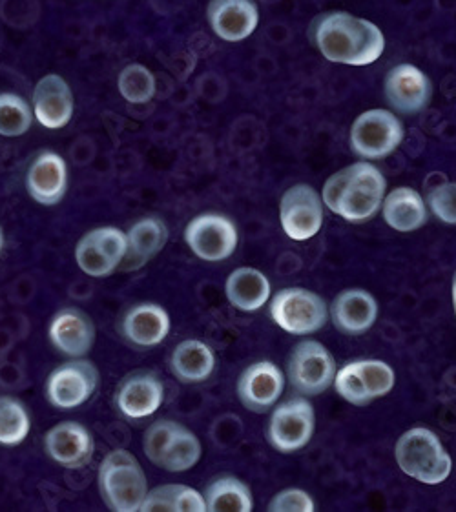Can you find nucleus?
Wrapping results in <instances>:
<instances>
[{
    "instance_id": "obj_1",
    "label": "nucleus",
    "mask_w": 456,
    "mask_h": 512,
    "mask_svg": "<svg viewBox=\"0 0 456 512\" xmlns=\"http://www.w3.org/2000/svg\"><path fill=\"white\" fill-rule=\"evenodd\" d=\"M314 41L327 61L347 66H369L385 50L382 30L371 21L345 11L323 15L316 24Z\"/></svg>"
},
{
    "instance_id": "obj_2",
    "label": "nucleus",
    "mask_w": 456,
    "mask_h": 512,
    "mask_svg": "<svg viewBox=\"0 0 456 512\" xmlns=\"http://www.w3.org/2000/svg\"><path fill=\"white\" fill-rule=\"evenodd\" d=\"M387 181L384 174L367 161L345 166L331 175L323 186V205L347 223L371 221L384 205Z\"/></svg>"
},
{
    "instance_id": "obj_3",
    "label": "nucleus",
    "mask_w": 456,
    "mask_h": 512,
    "mask_svg": "<svg viewBox=\"0 0 456 512\" xmlns=\"http://www.w3.org/2000/svg\"><path fill=\"white\" fill-rule=\"evenodd\" d=\"M101 498L110 511L137 512L148 494V480L132 452L117 449L104 456L97 472Z\"/></svg>"
},
{
    "instance_id": "obj_4",
    "label": "nucleus",
    "mask_w": 456,
    "mask_h": 512,
    "mask_svg": "<svg viewBox=\"0 0 456 512\" xmlns=\"http://www.w3.org/2000/svg\"><path fill=\"white\" fill-rule=\"evenodd\" d=\"M394 458L405 476L424 485H440L453 471V460L435 432L415 427L404 432L394 447Z\"/></svg>"
},
{
    "instance_id": "obj_5",
    "label": "nucleus",
    "mask_w": 456,
    "mask_h": 512,
    "mask_svg": "<svg viewBox=\"0 0 456 512\" xmlns=\"http://www.w3.org/2000/svg\"><path fill=\"white\" fill-rule=\"evenodd\" d=\"M270 318L292 336H309L322 330L329 308L322 297L307 288H283L270 303Z\"/></svg>"
},
{
    "instance_id": "obj_6",
    "label": "nucleus",
    "mask_w": 456,
    "mask_h": 512,
    "mask_svg": "<svg viewBox=\"0 0 456 512\" xmlns=\"http://www.w3.org/2000/svg\"><path fill=\"white\" fill-rule=\"evenodd\" d=\"M351 148L367 161L384 159L404 141V124L389 110L374 108L360 113L351 126Z\"/></svg>"
},
{
    "instance_id": "obj_7",
    "label": "nucleus",
    "mask_w": 456,
    "mask_h": 512,
    "mask_svg": "<svg viewBox=\"0 0 456 512\" xmlns=\"http://www.w3.org/2000/svg\"><path fill=\"white\" fill-rule=\"evenodd\" d=\"M287 374L294 390L301 396H320L331 387L336 363L320 341L305 339L292 350Z\"/></svg>"
},
{
    "instance_id": "obj_8",
    "label": "nucleus",
    "mask_w": 456,
    "mask_h": 512,
    "mask_svg": "<svg viewBox=\"0 0 456 512\" xmlns=\"http://www.w3.org/2000/svg\"><path fill=\"white\" fill-rule=\"evenodd\" d=\"M314 425L316 416L311 401L303 396L283 401L270 416V445L283 454L301 451L311 441Z\"/></svg>"
},
{
    "instance_id": "obj_9",
    "label": "nucleus",
    "mask_w": 456,
    "mask_h": 512,
    "mask_svg": "<svg viewBox=\"0 0 456 512\" xmlns=\"http://www.w3.org/2000/svg\"><path fill=\"white\" fill-rule=\"evenodd\" d=\"M126 254V234L115 226L90 230L75 246V261L86 276L108 277L119 270Z\"/></svg>"
},
{
    "instance_id": "obj_10",
    "label": "nucleus",
    "mask_w": 456,
    "mask_h": 512,
    "mask_svg": "<svg viewBox=\"0 0 456 512\" xmlns=\"http://www.w3.org/2000/svg\"><path fill=\"white\" fill-rule=\"evenodd\" d=\"M99 370L92 361L73 358L53 370L46 381V398L55 409L73 410L94 396Z\"/></svg>"
},
{
    "instance_id": "obj_11",
    "label": "nucleus",
    "mask_w": 456,
    "mask_h": 512,
    "mask_svg": "<svg viewBox=\"0 0 456 512\" xmlns=\"http://www.w3.org/2000/svg\"><path fill=\"white\" fill-rule=\"evenodd\" d=\"M185 243L199 259L207 263L225 261L236 252L238 226L219 214L196 216L185 228Z\"/></svg>"
},
{
    "instance_id": "obj_12",
    "label": "nucleus",
    "mask_w": 456,
    "mask_h": 512,
    "mask_svg": "<svg viewBox=\"0 0 456 512\" xmlns=\"http://www.w3.org/2000/svg\"><path fill=\"white\" fill-rule=\"evenodd\" d=\"M283 232L292 241H309L323 226V201L311 185H294L280 201Z\"/></svg>"
},
{
    "instance_id": "obj_13",
    "label": "nucleus",
    "mask_w": 456,
    "mask_h": 512,
    "mask_svg": "<svg viewBox=\"0 0 456 512\" xmlns=\"http://www.w3.org/2000/svg\"><path fill=\"white\" fill-rule=\"evenodd\" d=\"M44 449L64 469H83L94 458V436L81 423L64 421L46 432Z\"/></svg>"
},
{
    "instance_id": "obj_14",
    "label": "nucleus",
    "mask_w": 456,
    "mask_h": 512,
    "mask_svg": "<svg viewBox=\"0 0 456 512\" xmlns=\"http://www.w3.org/2000/svg\"><path fill=\"white\" fill-rule=\"evenodd\" d=\"M285 389V376L272 361H258L241 372L238 379L239 401L245 409L263 414L272 409Z\"/></svg>"
},
{
    "instance_id": "obj_15",
    "label": "nucleus",
    "mask_w": 456,
    "mask_h": 512,
    "mask_svg": "<svg viewBox=\"0 0 456 512\" xmlns=\"http://www.w3.org/2000/svg\"><path fill=\"white\" fill-rule=\"evenodd\" d=\"M165 385L154 372H134L126 376L115 392V405L128 420H143L161 409Z\"/></svg>"
},
{
    "instance_id": "obj_16",
    "label": "nucleus",
    "mask_w": 456,
    "mask_h": 512,
    "mask_svg": "<svg viewBox=\"0 0 456 512\" xmlns=\"http://www.w3.org/2000/svg\"><path fill=\"white\" fill-rule=\"evenodd\" d=\"M433 95L429 77L413 64H398L385 79V97L396 112L413 115L427 108Z\"/></svg>"
},
{
    "instance_id": "obj_17",
    "label": "nucleus",
    "mask_w": 456,
    "mask_h": 512,
    "mask_svg": "<svg viewBox=\"0 0 456 512\" xmlns=\"http://www.w3.org/2000/svg\"><path fill=\"white\" fill-rule=\"evenodd\" d=\"M73 93L61 75H44L33 90V117L48 130H61L72 121Z\"/></svg>"
},
{
    "instance_id": "obj_18",
    "label": "nucleus",
    "mask_w": 456,
    "mask_h": 512,
    "mask_svg": "<svg viewBox=\"0 0 456 512\" xmlns=\"http://www.w3.org/2000/svg\"><path fill=\"white\" fill-rule=\"evenodd\" d=\"M48 334L53 347L70 358H84L95 343L94 321L75 307L59 310L52 318Z\"/></svg>"
},
{
    "instance_id": "obj_19",
    "label": "nucleus",
    "mask_w": 456,
    "mask_h": 512,
    "mask_svg": "<svg viewBox=\"0 0 456 512\" xmlns=\"http://www.w3.org/2000/svg\"><path fill=\"white\" fill-rule=\"evenodd\" d=\"M207 15L214 33L227 42L249 39L260 22L254 0H210Z\"/></svg>"
},
{
    "instance_id": "obj_20",
    "label": "nucleus",
    "mask_w": 456,
    "mask_h": 512,
    "mask_svg": "<svg viewBox=\"0 0 456 512\" xmlns=\"http://www.w3.org/2000/svg\"><path fill=\"white\" fill-rule=\"evenodd\" d=\"M68 188V170L63 157L55 152H42L33 159L26 174V190L35 203L59 205Z\"/></svg>"
},
{
    "instance_id": "obj_21",
    "label": "nucleus",
    "mask_w": 456,
    "mask_h": 512,
    "mask_svg": "<svg viewBox=\"0 0 456 512\" xmlns=\"http://www.w3.org/2000/svg\"><path fill=\"white\" fill-rule=\"evenodd\" d=\"M378 310V301L371 292L363 288H347L332 301V323L347 336H360L373 328Z\"/></svg>"
},
{
    "instance_id": "obj_22",
    "label": "nucleus",
    "mask_w": 456,
    "mask_h": 512,
    "mask_svg": "<svg viewBox=\"0 0 456 512\" xmlns=\"http://www.w3.org/2000/svg\"><path fill=\"white\" fill-rule=\"evenodd\" d=\"M168 243V228L159 217H143L126 232V254L119 270L135 272L146 267Z\"/></svg>"
},
{
    "instance_id": "obj_23",
    "label": "nucleus",
    "mask_w": 456,
    "mask_h": 512,
    "mask_svg": "<svg viewBox=\"0 0 456 512\" xmlns=\"http://www.w3.org/2000/svg\"><path fill=\"white\" fill-rule=\"evenodd\" d=\"M121 332L128 343L139 349L157 347L170 332V316L161 305L139 303L126 312Z\"/></svg>"
},
{
    "instance_id": "obj_24",
    "label": "nucleus",
    "mask_w": 456,
    "mask_h": 512,
    "mask_svg": "<svg viewBox=\"0 0 456 512\" xmlns=\"http://www.w3.org/2000/svg\"><path fill=\"white\" fill-rule=\"evenodd\" d=\"M385 223L400 234H411L427 223L424 197L409 186H398L384 197L382 205Z\"/></svg>"
},
{
    "instance_id": "obj_25",
    "label": "nucleus",
    "mask_w": 456,
    "mask_h": 512,
    "mask_svg": "<svg viewBox=\"0 0 456 512\" xmlns=\"http://www.w3.org/2000/svg\"><path fill=\"white\" fill-rule=\"evenodd\" d=\"M216 369V356L207 343L199 339H185L170 356V370L177 381L196 385L207 381Z\"/></svg>"
},
{
    "instance_id": "obj_26",
    "label": "nucleus",
    "mask_w": 456,
    "mask_h": 512,
    "mask_svg": "<svg viewBox=\"0 0 456 512\" xmlns=\"http://www.w3.org/2000/svg\"><path fill=\"white\" fill-rule=\"evenodd\" d=\"M230 305L241 312H258L270 297V281L258 268L234 270L225 285Z\"/></svg>"
},
{
    "instance_id": "obj_27",
    "label": "nucleus",
    "mask_w": 456,
    "mask_h": 512,
    "mask_svg": "<svg viewBox=\"0 0 456 512\" xmlns=\"http://www.w3.org/2000/svg\"><path fill=\"white\" fill-rule=\"evenodd\" d=\"M208 511L212 512H250L254 509V500L249 485L234 476H221L210 483L205 491Z\"/></svg>"
},
{
    "instance_id": "obj_28",
    "label": "nucleus",
    "mask_w": 456,
    "mask_h": 512,
    "mask_svg": "<svg viewBox=\"0 0 456 512\" xmlns=\"http://www.w3.org/2000/svg\"><path fill=\"white\" fill-rule=\"evenodd\" d=\"M201 452V441L197 440L196 434L188 431L185 425H179V429L166 447L159 467L166 472L190 471L192 467H196L197 461L201 460Z\"/></svg>"
},
{
    "instance_id": "obj_29",
    "label": "nucleus",
    "mask_w": 456,
    "mask_h": 512,
    "mask_svg": "<svg viewBox=\"0 0 456 512\" xmlns=\"http://www.w3.org/2000/svg\"><path fill=\"white\" fill-rule=\"evenodd\" d=\"M32 431V418L22 401L13 396H0V445H21Z\"/></svg>"
},
{
    "instance_id": "obj_30",
    "label": "nucleus",
    "mask_w": 456,
    "mask_h": 512,
    "mask_svg": "<svg viewBox=\"0 0 456 512\" xmlns=\"http://www.w3.org/2000/svg\"><path fill=\"white\" fill-rule=\"evenodd\" d=\"M117 88L128 103L145 104L156 95V77L143 64H128L119 73Z\"/></svg>"
},
{
    "instance_id": "obj_31",
    "label": "nucleus",
    "mask_w": 456,
    "mask_h": 512,
    "mask_svg": "<svg viewBox=\"0 0 456 512\" xmlns=\"http://www.w3.org/2000/svg\"><path fill=\"white\" fill-rule=\"evenodd\" d=\"M33 110L30 104L15 93H0V135L21 137L30 130Z\"/></svg>"
},
{
    "instance_id": "obj_32",
    "label": "nucleus",
    "mask_w": 456,
    "mask_h": 512,
    "mask_svg": "<svg viewBox=\"0 0 456 512\" xmlns=\"http://www.w3.org/2000/svg\"><path fill=\"white\" fill-rule=\"evenodd\" d=\"M353 365L356 372L360 374L371 400L384 398L394 389L396 374L391 369V365H387L385 361H380V359H358V361H353Z\"/></svg>"
},
{
    "instance_id": "obj_33",
    "label": "nucleus",
    "mask_w": 456,
    "mask_h": 512,
    "mask_svg": "<svg viewBox=\"0 0 456 512\" xmlns=\"http://www.w3.org/2000/svg\"><path fill=\"white\" fill-rule=\"evenodd\" d=\"M334 387H336V392L342 396L343 400L351 403L354 407H367L369 403H373L369 392L363 385L360 374L354 369L353 363L343 365L342 369L336 372Z\"/></svg>"
},
{
    "instance_id": "obj_34",
    "label": "nucleus",
    "mask_w": 456,
    "mask_h": 512,
    "mask_svg": "<svg viewBox=\"0 0 456 512\" xmlns=\"http://www.w3.org/2000/svg\"><path fill=\"white\" fill-rule=\"evenodd\" d=\"M181 423L172 420H159L148 427L143 440V449H145L146 458L152 461L154 465L159 467L161 458L165 454L168 443L172 440V436L176 434Z\"/></svg>"
},
{
    "instance_id": "obj_35",
    "label": "nucleus",
    "mask_w": 456,
    "mask_h": 512,
    "mask_svg": "<svg viewBox=\"0 0 456 512\" xmlns=\"http://www.w3.org/2000/svg\"><path fill=\"white\" fill-rule=\"evenodd\" d=\"M427 205L442 223L456 226V183L444 181L429 188Z\"/></svg>"
},
{
    "instance_id": "obj_36",
    "label": "nucleus",
    "mask_w": 456,
    "mask_h": 512,
    "mask_svg": "<svg viewBox=\"0 0 456 512\" xmlns=\"http://www.w3.org/2000/svg\"><path fill=\"white\" fill-rule=\"evenodd\" d=\"M269 511L272 512H314L316 511V503L311 498V494H307L301 489H285L278 492L272 502L269 503Z\"/></svg>"
},
{
    "instance_id": "obj_37",
    "label": "nucleus",
    "mask_w": 456,
    "mask_h": 512,
    "mask_svg": "<svg viewBox=\"0 0 456 512\" xmlns=\"http://www.w3.org/2000/svg\"><path fill=\"white\" fill-rule=\"evenodd\" d=\"M183 485H163L146 494L141 511H179V494Z\"/></svg>"
},
{
    "instance_id": "obj_38",
    "label": "nucleus",
    "mask_w": 456,
    "mask_h": 512,
    "mask_svg": "<svg viewBox=\"0 0 456 512\" xmlns=\"http://www.w3.org/2000/svg\"><path fill=\"white\" fill-rule=\"evenodd\" d=\"M451 296H453V303H456V274L455 279H453V288H451Z\"/></svg>"
},
{
    "instance_id": "obj_39",
    "label": "nucleus",
    "mask_w": 456,
    "mask_h": 512,
    "mask_svg": "<svg viewBox=\"0 0 456 512\" xmlns=\"http://www.w3.org/2000/svg\"><path fill=\"white\" fill-rule=\"evenodd\" d=\"M2 248H4V234H2V228H0V252H2Z\"/></svg>"
},
{
    "instance_id": "obj_40",
    "label": "nucleus",
    "mask_w": 456,
    "mask_h": 512,
    "mask_svg": "<svg viewBox=\"0 0 456 512\" xmlns=\"http://www.w3.org/2000/svg\"><path fill=\"white\" fill-rule=\"evenodd\" d=\"M453 305H455V316H456V303H453Z\"/></svg>"
}]
</instances>
